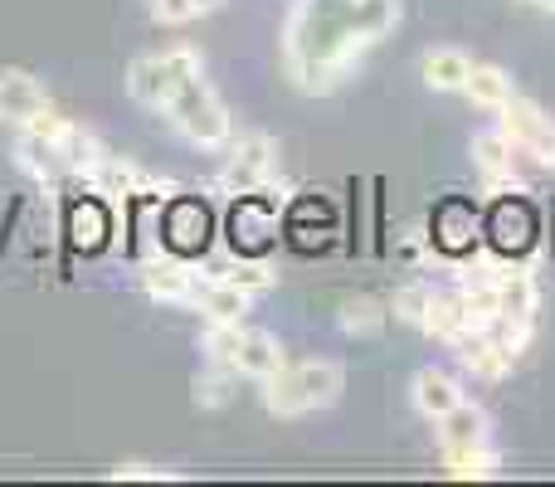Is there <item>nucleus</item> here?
<instances>
[{
	"mask_svg": "<svg viewBox=\"0 0 555 487\" xmlns=\"http://www.w3.org/2000/svg\"><path fill=\"white\" fill-rule=\"evenodd\" d=\"M498 297H502L498 322H537V278H531L527 268H517V264L502 268Z\"/></svg>",
	"mask_w": 555,
	"mask_h": 487,
	"instance_id": "nucleus-13",
	"label": "nucleus"
},
{
	"mask_svg": "<svg viewBox=\"0 0 555 487\" xmlns=\"http://www.w3.org/2000/svg\"><path fill=\"white\" fill-rule=\"evenodd\" d=\"M512 152H517V146L502 137V127L473 137V166H478V176L492 185V191H502V185L512 181Z\"/></svg>",
	"mask_w": 555,
	"mask_h": 487,
	"instance_id": "nucleus-15",
	"label": "nucleus"
},
{
	"mask_svg": "<svg viewBox=\"0 0 555 487\" xmlns=\"http://www.w3.org/2000/svg\"><path fill=\"white\" fill-rule=\"evenodd\" d=\"M459 366L468 375H478V381H502V375H512L517 356H512L492 332H473L459 342Z\"/></svg>",
	"mask_w": 555,
	"mask_h": 487,
	"instance_id": "nucleus-7",
	"label": "nucleus"
},
{
	"mask_svg": "<svg viewBox=\"0 0 555 487\" xmlns=\"http://www.w3.org/2000/svg\"><path fill=\"white\" fill-rule=\"evenodd\" d=\"M498 127L521 156L541 166V171H555V117L546 107H537L531 98H512L507 107H498Z\"/></svg>",
	"mask_w": 555,
	"mask_h": 487,
	"instance_id": "nucleus-4",
	"label": "nucleus"
},
{
	"mask_svg": "<svg viewBox=\"0 0 555 487\" xmlns=\"http://www.w3.org/2000/svg\"><path fill=\"white\" fill-rule=\"evenodd\" d=\"M240 342H244V322H210L201 351H205V361H215V366H234Z\"/></svg>",
	"mask_w": 555,
	"mask_h": 487,
	"instance_id": "nucleus-24",
	"label": "nucleus"
},
{
	"mask_svg": "<svg viewBox=\"0 0 555 487\" xmlns=\"http://www.w3.org/2000/svg\"><path fill=\"white\" fill-rule=\"evenodd\" d=\"M410 400H414V410H420L424 420H439V414H449L453 405L463 400V385L453 381L449 371H434V366H424V371L410 381Z\"/></svg>",
	"mask_w": 555,
	"mask_h": 487,
	"instance_id": "nucleus-9",
	"label": "nucleus"
},
{
	"mask_svg": "<svg viewBox=\"0 0 555 487\" xmlns=\"http://www.w3.org/2000/svg\"><path fill=\"white\" fill-rule=\"evenodd\" d=\"M142 287L146 297H156V303H191L195 297V273L181 264V258H152V264L142 268Z\"/></svg>",
	"mask_w": 555,
	"mask_h": 487,
	"instance_id": "nucleus-8",
	"label": "nucleus"
},
{
	"mask_svg": "<svg viewBox=\"0 0 555 487\" xmlns=\"http://www.w3.org/2000/svg\"><path fill=\"white\" fill-rule=\"evenodd\" d=\"M191 303L205 312V322H244V312H249V293H240V287L224 283V278L201 283Z\"/></svg>",
	"mask_w": 555,
	"mask_h": 487,
	"instance_id": "nucleus-16",
	"label": "nucleus"
},
{
	"mask_svg": "<svg viewBox=\"0 0 555 487\" xmlns=\"http://www.w3.org/2000/svg\"><path fill=\"white\" fill-rule=\"evenodd\" d=\"M230 225H234V248H240V254H254V248H263V244H269V234L278 230L273 210L263 201H254V195H244Z\"/></svg>",
	"mask_w": 555,
	"mask_h": 487,
	"instance_id": "nucleus-19",
	"label": "nucleus"
},
{
	"mask_svg": "<svg viewBox=\"0 0 555 487\" xmlns=\"http://www.w3.org/2000/svg\"><path fill=\"white\" fill-rule=\"evenodd\" d=\"M434 430H439V449H468V444L488 439V414H482L473 400H459L449 414L434 420Z\"/></svg>",
	"mask_w": 555,
	"mask_h": 487,
	"instance_id": "nucleus-12",
	"label": "nucleus"
},
{
	"mask_svg": "<svg viewBox=\"0 0 555 487\" xmlns=\"http://www.w3.org/2000/svg\"><path fill=\"white\" fill-rule=\"evenodd\" d=\"M273 171H278V142L269 132H249L234 142L230 162H224V171H220V191L254 195L259 185L273 181Z\"/></svg>",
	"mask_w": 555,
	"mask_h": 487,
	"instance_id": "nucleus-5",
	"label": "nucleus"
},
{
	"mask_svg": "<svg viewBox=\"0 0 555 487\" xmlns=\"http://www.w3.org/2000/svg\"><path fill=\"white\" fill-rule=\"evenodd\" d=\"M210 278H224V283H234L240 293H249V297L269 293V287L278 283V273H273L269 264H259V258H244V254H240V264H224L220 273H210Z\"/></svg>",
	"mask_w": 555,
	"mask_h": 487,
	"instance_id": "nucleus-21",
	"label": "nucleus"
},
{
	"mask_svg": "<svg viewBox=\"0 0 555 487\" xmlns=\"http://www.w3.org/2000/svg\"><path fill=\"white\" fill-rule=\"evenodd\" d=\"M492 244H498L502 254H521V248L531 244V215H527V205H517V215H507V205H502L498 220H492Z\"/></svg>",
	"mask_w": 555,
	"mask_h": 487,
	"instance_id": "nucleus-23",
	"label": "nucleus"
},
{
	"mask_svg": "<svg viewBox=\"0 0 555 487\" xmlns=\"http://www.w3.org/2000/svg\"><path fill=\"white\" fill-rule=\"evenodd\" d=\"M162 113H166V123H171L191 146H205V152H215V146H230L234 142L230 107L220 103V93H215L205 78H191V84H185L181 93H176L171 103L162 107Z\"/></svg>",
	"mask_w": 555,
	"mask_h": 487,
	"instance_id": "nucleus-2",
	"label": "nucleus"
},
{
	"mask_svg": "<svg viewBox=\"0 0 555 487\" xmlns=\"http://www.w3.org/2000/svg\"><path fill=\"white\" fill-rule=\"evenodd\" d=\"M146 10H152L156 25H191L195 20L191 0H146Z\"/></svg>",
	"mask_w": 555,
	"mask_h": 487,
	"instance_id": "nucleus-29",
	"label": "nucleus"
},
{
	"mask_svg": "<svg viewBox=\"0 0 555 487\" xmlns=\"http://www.w3.org/2000/svg\"><path fill=\"white\" fill-rule=\"evenodd\" d=\"M443 469L459 483H482V478H498L502 473V453L492 449L488 439L468 444V449H443Z\"/></svg>",
	"mask_w": 555,
	"mask_h": 487,
	"instance_id": "nucleus-17",
	"label": "nucleus"
},
{
	"mask_svg": "<svg viewBox=\"0 0 555 487\" xmlns=\"http://www.w3.org/2000/svg\"><path fill=\"white\" fill-rule=\"evenodd\" d=\"M346 390V371L336 361H302V366H283L278 375L263 381V405L278 420H297L336 405Z\"/></svg>",
	"mask_w": 555,
	"mask_h": 487,
	"instance_id": "nucleus-1",
	"label": "nucleus"
},
{
	"mask_svg": "<svg viewBox=\"0 0 555 487\" xmlns=\"http://www.w3.org/2000/svg\"><path fill=\"white\" fill-rule=\"evenodd\" d=\"M39 107H49V98H44V88L35 84V74H25V68H0V123L25 127Z\"/></svg>",
	"mask_w": 555,
	"mask_h": 487,
	"instance_id": "nucleus-6",
	"label": "nucleus"
},
{
	"mask_svg": "<svg viewBox=\"0 0 555 487\" xmlns=\"http://www.w3.org/2000/svg\"><path fill=\"white\" fill-rule=\"evenodd\" d=\"M531 5H541V10H555V0H531Z\"/></svg>",
	"mask_w": 555,
	"mask_h": 487,
	"instance_id": "nucleus-31",
	"label": "nucleus"
},
{
	"mask_svg": "<svg viewBox=\"0 0 555 487\" xmlns=\"http://www.w3.org/2000/svg\"><path fill=\"white\" fill-rule=\"evenodd\" d=\"M463 93L473 98V107H488V113H498V107H507L512 98H517V84H512V74L502 64H473L468 88H463Z\"/></svg>",
	"mask_w": 555,
	"mask_h": 487,
	"instance_id": "nucleus-18",
	"label": "nucleus"
},
{
	"mask_svg": "<svg viewBox=\"0 0 555 487\" xmlns=\"http://www.w3.org/2000/svg\"><path fill=\"white\" fill-rule=\"evenodd\" d=\"M429 297H434V287H424V283H404L400 293H395L390 312L400 317L404 326H420V332H424V312H429Z\"/></svg>",
	"mask_w": 555,
	"mask_h": 487,
	"instance_id": "nucleus-27",
	"label": "nucleus"
},
{
	"mask_svg": "<svg viewBox=\"0 0 555 487\" xmlns=\"http://www.w3.org/2000/svg\"><path fill=\"white\" fill-rule=\"evenodd\" d=\"M424 332L439 336V342H449V346H459L463 336H473V332H468V317H463L459 293H434V297H429V312H424Z\"/></svg>",
	"mask_w": 555,
	"mask_h": 487,
	"instance_id": "nucleus-20",
	"label": "nucleus"
},
{
	"mask_svg": "<svg viewBox=\"0 0 555 487\" xmlns=\"http://www.w3.org/2000/svg\"><path fill=\"white\" fill-rule=\"evenodd\" d=\"M234 366H215L210 361V371L205 375H195V405L201 410H224V405L234 400Z\"/></svg>",
	"mask_w": 555,
	"mask_h": 487,
	"instance_id": "nucleus-22",
	"label": "nucleus"
},
{
	"mask_svg": "<svg viewBox=\"0 0 555 487\" xmlns=\"http://www.w3.org/2000/svg\"><path fill=\"white\" fill-rule=\"evenodd\" d=\"M191 78H201V49L171 44V49H162V54L132 59V68H127V93H132V103L162 113Z\"/></svg>",
	"mask_w": 555,
	"mask_h": 487,
	"instance_id": "nucleus-3",
	"label": "nucleus"
},
{
	"mask_svg": "<svg viewBox=\"0 0 555 487\" xmlns=\"http://www.w3.org/2000/svg\"><path fill=\"white\" fill-rule=\"evenodd\" d=\"M385 326V307L375 303V297H351V303L341 307V332L351 336H371Z\"/></svg>",
	"mask_w": 555,
	"mask_h": 487,
	"instance_id": "nucleus-26",
	"label": "nucleus"
},
{
	"mask_svg": "<svg viewBox=\"0 0 555 487\" xmlns=\"http://www.w3.org/2000/svg\"><path fill=\"white\" fill-rule=\"evenodd\" d=\"M283 366H287V356H283V346H278V336L244 326V342H240V351H234V371L254 375V381H269Z\"/></svg>",
	"mask_w": 555,
	"mask_h": 487,
	"instance_id": "nucleus-10",
	"label": "nucleus"
},
{
	"mask_svg": "<svg viewBox=\"0 0 555 487\" xmlns=\"http://www.w3.org/2000/svg\"><path fill=\"white\" fill-rule=\"evenodd\" d=\"M107 478H117V483H171V478H181V473L156 469V463H117Z\"/></svg>",
	"mask_w": 555,
	"mask_h": 487,
	"instance_id": "nucleus-28",
	"label": "nucleus"
},
{
	"mask_svg": "<svg viewBox=\"0 0 555 487\" xmlns=\"http://www.w3.org/2000/svg\"><path fill=\"white\" fill-rule=\"evenodd\" d=\"M191 5H195V15H210V10H220L224 0H191Z\"/></svg>",
	"mask_w": 555,
	"mask_h": 487,
	"instance_id": "nucleus-30",
	"label": "nucleus"
},
{
	"mask_svg": "<svg viewBox=\"0 0 555 487\" xmlns=\"http://www.w3.org/2000/svg\"><path fill=\"white\" fill-rule=\"evenodd\" d=\"M103 230H107V215H103V205L98 201L74 205V210H68V240L74 244H83V248L103 244Z\"/></svg>",
	"mask_w": 555,
	"mask_h": 487,
	"instance_id": "nucleus-25",
	"label": "nucleus"
},
{
	"mask_svg": "<svg viewBox=\"0 0 555 487\" xmlns=\"http://www.w3.org/2000/svg\"><path fill=\"white\" fill-rule=\"evenodd\" d=\"M420 74L434 93H463V88H468V74H473V59L463 54V49L443 44V49H429V54L420 59Z\"/></svg>",
	"mask_w": 555,
	"mask_h": 487,
	"instance_id": "nucleus-11",
	"label": "nucleus"
},
{
	"mask_svg": "<svg viewBox=\"0 0 555 487\" xmlns=\"http://www.w3.org/2000/svg\"><path fill=\"white\" fill-rule=\"evenodd\" d=\"M346 25L361 35L365 44H380L395 25H400V0H346Z\"/></svg>",
	"mask_w": 555,
	"mask_h": 487,
	"instance_id": "nucleus-14",
	"label": "nucleus"
}]
</instances>
